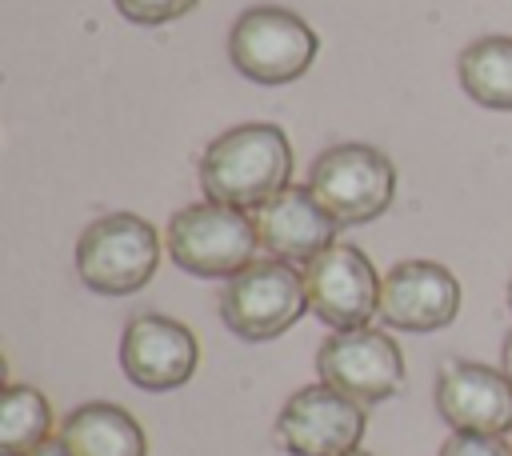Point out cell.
Listing matches in <instances>:
<instances>
[{
	"label": "cell",
	"mask_w": 512,
	"mask_h": 456,
	"mask_svg": "<svg viewBox=\"0 0 512 456\" xmlns=\"http://www.w3.org/2000/svg\"><path fill=\"white\" fill-rule=\"evenodd\" d=\"M252 220L260 232V248L288 264H308L316 252L336 244V228H340L308 184L280 188L252 212Z\"/></svg>",
	"instance_id": "13"
},
{
	"label": "cell",
	"mask_w": 512,
	"mask_h": 456,
	"mask_svg": "<svg viewBox=\"0 0 512 456\" xmlns=\"http://www.w3.org/2000/svg\"><path fill=\"white\" fill-rule=\"evenodd\" d=\"M500 360H504V372H508V380H512V332L504 336V348H500Z\"/></svg>",
	"instance_id": "20"
},
{
	"label": "cell",
	"mask_w": 512,
	"mask_h": 456,
	"mask_svg": "<svg viewBox=\"0 0 512 456\" xmlns=\"http://www.w3.org/2000/svg\"><path fill=\"white\" fill-rule=\"evenodd\" d=\"M508 308H512V280H508Z\"/></svg>",
	"instance_id": "22"
},
{
	"label": "cell",
	"mask_w": 512,
	"mask_h": 456,
	"mask_svg": "<svg viewBox=\"0 0 512 456\" xmlns=\"http://www.w3.org/2000/svg\"><path fill=\"white\" fill-rule=\"evenodd\" d=\"M52 432V404L32 384H8L0 400V456H28Z\"/></svg>",
	"instance_id": "16"
},
{
	"label": "cell",
	"mask_w": 512,
	"mask_h": 456,
	"mask_svg": "<svg viewBox=\"0 0 512 456\" xmlns=\"http://www.w3.org/2000/svg\"><path fill=\"white\" fill-rule=\"evenodd\" d=\"M304 312H308L304 272L276 256L252 260L248 268L228 276L220 296V320L228 324L232 336L252 344L284 336Z\"/></svg>",
	"instance_id": "6"
},
{
	"label": "cell",
	"mask_w": 512,
	"mask_h": 456,
	"mask_svg": "<svg viewBox=\"0 0 512 456\" xmlns=\"http://www.w3.org/2000/svg\"><path fill=\"white\" fill-rule=\"evenodd\" d=\"M196 364H200V340L192 336L188 324L172 316L140 312L120 332V368L144 392H172L188 384Z\"/></svg>",
	"instance_id": "10"
},
{
	"label": "cell",
	"mask_w": 512,
	"mask_h": 456,
	"mask_svg": "<svg viewBox=\"0 0 512 456\" xmlns=\"http://www.w3.org/2000/svg\"><path fill=\"white\" fill-rule=\"evenodd\" d=\"M116 12L132 24H144V28H156V24H172L180 16H188L200 0H112Z\"/></svg>",
	"instance_id": "17"
},
{
	"label": "cell",
	"mask_w": 512,
	"mask_h": 456,
	"mask_svg": "<svg viewBox=\"0 0 512 456\" xmlns=\"http://www.w3.org/2000/svg\"><path fill=\"white\" fill-rule=\"evenodd\" d=\"M60 440L72 448V456H148L140 420L112 400L72 408L60 424Z\"/></svg>",
	"instance_id": "14"
},
{
	"label": "cell",
	"mask_w": 512,
	"mask_h": 456,
	"mask_svg": "<svg viewBox=\"0 0 512 456\" xmlns=\"http://www.w3.org/2000/svg\"><path fill=\"white\" fill-rule=\"evenodd\" d=\"M308 312L332 332L364 328L380 316V272L356 244H328L304 268Z\"/></svg>",
	"instance_id": "9"
},
{
	"label": "cell",
	"mask_w": 512,
	"mask_h": 456,
	"mask_svg": "<svg viewBox=\"0 0 512 456\" xmlns=\"http://www.w3.org/2000/svg\"><path fill=\"white\" fill-rule=\"evenodd\" d=\"M196 172L204 200L256 212L268 196L292 184V144L280 124H236L200 152Z\"/></svg>",
	"instance_id": "1"
},
{
	"label": "cell",
	"mask_w": 512,
	"mask_h": 456,
	"mask_svg": "<svg viewBox=\"0 0 512 456\" xmlns=\"http://www.w3.org/2000/svg\"><path fill=\"white\" fill-rule=\"evenodd\" d=\"M436 456H512V444L504 436H472V432H452Z\"/></svg>",
	"instance_id": "18"
},
{
	"label": "cell",
	"mask_w": 512,
	"mask_h": 456,
	"mask_svg": "<svg viewBox=\"0 0 512 456\" xmlns=\"http://www.w3.org/2000/svg\"><path fill=\"white\" fill-rule=\"evenodd\" d=\"M432 400L452 432H472V436L512 432V380L504 368L476 360H444L436 372Z\"/></svg>",
	"instance_id": "11"
},
{
	"label": "cell",
	"mask_w": 512,
	"mask_h": 456,
	"mask_svg": "<svg viewBox=\"0 0 512 456\" xmlns=\"http://www.w3.org/2000/svg\"><path fill=\"white\" fill-rule=\"evenodd\" d=\"M160 264V232L136 212H108L76 240V276L100 296L140 292Z\"/></svg>",
	"instance_id": "3"
},
{
	"label": "cell",
	"mask_w": 512,
	"mask_h": 456,
	"mask_svg": "<svg viewBox=\"0 0 512 456\" xmlns=\"http://www.w3.org/2000/svg\"><path fill=\"white\" fill-rule=\"evenodd\" d=\"M460 312V280L436 260H400L380 280V316L400 332H440Z\"/></svg>",
	"instance_id": "12"
},
{
	"label": "cell",
	"mask_w": 512,
	"mask_h": 456,
	"mask_svg": "<svg viewBox=\"0 0 512 456\" xmlns=\"http://www.w3.org/2000/svg\"><path fill=\"white\" fill-rule=\"evenodd\" d=\"M348 456H368V452H364V448H356V452H348Z\"/></svg>",
	"instance_id": "21"
},
{
	"label": "cell",
	"mask_w": 512,
	"mask_h": 456,
	"mask_svg": "<svg viewBox=\"0 0 512 456\" xmlns=\"http://www.w3.org/2000/svg\"><path fill=\"white\" fill-rule=\"evenodd\" d=\"M308 188L340 228L372 224L392 208L396 168L372 144H332L312 160Z\"/></svg>",
	"instance_id": "5"
},
{
	"label": "cell",
	"mask_w": 512,
	"mask_h": 456,
	"mask_svg": "<svg viewBox=\"0 0 512 456\" xmlns=\"http://www.w3.org/2000/svg\"><path fill=\"white\" fill-rule=\"evenodd\" d=\"M460 88L496 112H512V36H480L472 40L460 60Z\"/></svg>",
	"instance_id": "15"
},
{
	"label": "cell",
	"mask_w": 512,
	"mask_h": 456,
	"mask_svg": "<svg viewBox=\"0 0 512 456\" xmlns=\"http://www.w3.org/2000/svg\"><path fill=\"white\" fill-rule=\"evenodd\" d=\"M364 424V404L316 380L284 400L272 436L288 456H348L360 448Z\"/></svg>",
	"instance_id": "8"
},
{
	"label": "cell",
	"mask_w": 512,
	"mask_h": 456,
	"mask_svg": "<svg viewBox=\"0 0 512 456\" xmlns=\"http://www.w3.org/2000/svg\"><path fill=\"white\" fill-rule=\"evenodd\" d=\"M316 48H320V40L308 28V20L280 4L244 8L228 32L232 68L240 76H248L252 84H268V88L300 80L312 68Z\"/></svg>",
	"instance_id": "4"
},
{
	"label": "cell",
	"mask_w": 512,
	"mask_h": 456,
	"mask_svg": "<svg viewBox=\"0 0 512 456\" xmlns=\"http://www.w3.org/2000/svg\"><path fill=\"white\" fill-rule=\"evenodd\" d=\"M316 372L356 404H384L404 388V352L380 328H344L320 340Z\"/></svg>",
	"instance_id": "7"
},
{
	"label": "cell",
	"mask_w": 512,
	"mask_h": 456,
	"mask_svg": "<svg viewBox=\"0 0 512 456\" xmlns=\"http://www.w3.org/2000/svg\"><path fill=\"white\" fill-rule=\"evenodd\" d=\"M28 456H72V448H68L60 436H48V440H44V444H36Z\"/></svg>",
	"instance_id": "19"
},
{
	"label": "cell",
	"mask_w": 512,
	"mask_h": 456,
	"mask_svg": "<svg viewBox=\"0 0 512 456\" xmlns=\"http://www.w3.org/2000/svg\"><path fill=\"white\" fill-rule=\"evenodd\" d=\"M164 248L184 272L216 280V276H236L240 268L256 260L260 232L244 208L200 200V204H184L180 212H172Z\"/></svg>",
	"instance_id": "2"
}]
</instances>
